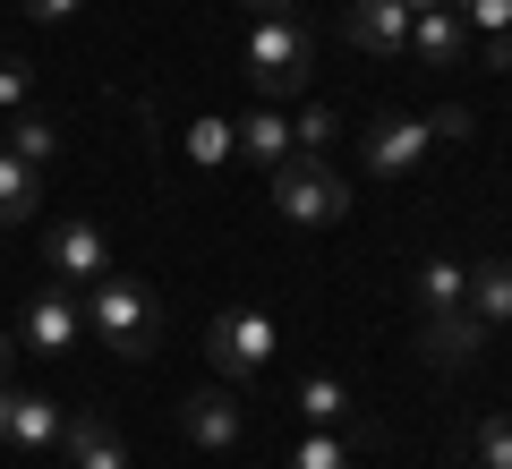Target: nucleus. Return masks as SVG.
<instances>
[{
    "mask_svg": "<svg viewBox=\"0 0 512 469\" xmlns=\"http://www.w3.org/2000/svg\"><path fill=\"white\" fill-rule=\"evenodd\" d=\"M86 325H94V342H111L120 359H154V342H163V307H154L146 282L103 273V282H86Z\"/></svg>",
    "mask_w": 512,
    "mask_h": 469,
    "instance_id": "obj_1",
    "label": "nucleus"
},
{
    "mask_svg": "<svg viewBox=\"0 0 512 469\" xmlns=\"http://www.w3.org/2000/svg\"><path fill=\"white\" fill-rule=\"evenodd\" d=\"M248 86L265 94V103H282V94H299L316 77V43H308V26L299 18H256V35H248Z\"/></svg>",
    "mask_w": 512,
    "mask_h": 469,
    "instance_id": "obj_2",
    "label": "nucleus"
},
{
    "mask_svg": "<svg viewBox=\"0 0 512 469\" xmlns=\"http://www.w3.org/2000/svg\"><path fill=\"white\" fill-rule=\"evenodd\" d=\"M274 342H282V325L265 307H222L214 325H205V367H214L222 384H248V376L274 367Z\"/></svg>",
    "mask_w": 512,
    "mask_h": 469,
    "instance_id": "obj_3",
    "label": "nucleus"
},
{
    "mask_svg": "<svg viewBox=\"0 0 512 469\" xmlns=\"http://www.w3.org/2000/svg\"><path fill=\"white\" fill-rule=\"evenodd\" d=\"M274 205H282V222H299V231H325V222L350 214V180L325 163V154H291V163H274Z\"/></svg>",
    "mask_w": 512,
    "mask_h": 469,
    "instance_id": "obj_4",
    "label": "nucleus"
},
{
    "mask_svg": "<svg viewBox=\"0 0 512 469\" xmlns=\"http://www.w3.org/2000/svg\"><path fill=\"white\" fill-rule=\"evenodd\" d=\"M18 342L35 350V359H60V350H77V342H86V299H77L69 282H43L35 299H26V316H18Z\"/></svg>",
    "mask_w": 512,
    "mask_h": 469,
    "instance_id": "obj_5",
    "label": "nucleus"
},
{
    "mask_svg": "<svg viewBox=\"0 0 512 469\" xmlns=\"http://www.w3.org/2000/svg\"><path fill=\"white\" fill-rule=\"evenodd\" d=\"M427 145H436V128H427V120H410V111H384V120L359 137V163L376 171V180H410V171L427 163Z\"/></svg>",
    "mask_w": 512,
    "mask_h": 469,
    "instance_id": "obj_6",
    "label": "nucleus"
},
{
    "mask_svg": "<svg viewBox=\"0 0 512 469\" xmlns=\"http://www.w3.org/2000/svg\"><path fill=\"white\" fill-rule=\"evenodd\" d=\"M43 273H52V282H103L111 273V239L94 231L86 214L52 222V231H43Z\"/></svg>",
    "mask_w": 512,
    "mask_h": 469,
    "instance_id": "obj_7",
    "label": "nucleus"
},
{
    "mask_svg": "<svg viewBox=\"0 0 512 469\" xmlns=\"http://www.w3.org/2000/svg\"><path fill=\"white\" fill-rule=\"evenodd\" d=\"M342 35H350V52H367V60H402L410 52V9L402 0H350Z\"/></svg>",
    "mask_w": 512,
    "mask_h": 469,
    "instance_id": "obj_8",
    "label": "nucleus"
},
{
    "mask_svg": "<svg viewBox=\"0 0 512 469\" xmlns=\"http://www.w3.org/2000/svg\"><path fill=\"white\" fill-rule=\"evenodd\" d=\"M470 26H461V9L453 0H436V9H419V18H410V52L427 60V69H461V60H470Z\"/></svg>",
    "mask_w": 512,
    "mask_h": 469,
    "instance_id": "obj_9",
    "label": "nucleus"
},
{
    "mask_svg": "<svg viewBox=\"0 0 512 469\" xmlns=\"http://www.w3.org/2000/svg\"><path fill=\"white\" fill-rule=\"evenodd\" d=\"M180 435H188L197 452H231V444H239V401L222 393V384L188 393V401H180Z\"/></svg>",
    "mask_w": 512,
    "mask_h": 469,
    "instance_id": "obj_10",
    "label": "nucleus"
},
{
    "mask_svg": "<svg viewBox=\"0 0 512 469\" xmlns=\"http://www.w3.org/2000/svg\"><path fill=\"white\" fill-rule=\"evenodd\" d=\"M0 444H26V452L60 444V401L18 393V384H0Z\"/></svg>",
    "mask_w": 512,
    "mask_h": 469,
    "instance_id": "obj_11",
    "label": "nucleus"
},
{
    "mask_svg": "<svg viewBox=\"0 0 512 469\" xmlns=\"http://www.w3.org/2000/svg\"><path fill=\"white\" fill-rule=\"evenodd\" d=\"M478 342H487L478 307H436V316H427V333H419L427 367H470V359H478Z\"/></svg>",
    "mask_w": 512,
    "mask_h": 469,
    "instance_id": "obj_12",
    "label": "nucleus"
},
{
    "mask_svg": "<svg viewBox=\"0 0 512 469\" xmlns=\"http://www.w3.org/2000/svg\"><path fill=\"white\" fill-rule=\"evenodd\" d=\"M60 444H69V469H128V444L103 410H77L60 418Z\"/></svg>",
    "mask_w": 512,
    "mask_h": 469,
    "instance_id": "obj_13",
    "label": "nucleus"
},
{
    "mask_svg": "<svg viewBox=\"0 0 512 469\" xmlns=\"http://www.w3.org/2000/svg\"><path fill=\"white\" fill-rule=\"evenodd\" d=\"M299 418H308V427H342V435H350V418H359V393H350L333 367H316V376H299Z\"/></svg>",
    "mask_w": 512,
    "mask_h": 469,
    "instance_id": "obj_14",
    "label": "nucleus"
},
{
    "mask_svg": "<svg viewBox=\"0 0 512 469\" xmlns=\"http://www.w3.org/2000/svg\"><path fill=\"white\" fill-rule=\"evenodd\" d=\"M35 214H43V171L0 145V231H18V222H35Z\"/></svg>",
    "mask_w": 512,
    "mask_h": 469,
    "instance_id": "obj_15",
    "label": "nucleus"
},
{
    "mask_svg": "<svg viewBox=\"0 0 512 469\" xmlns=\"http://www.w3.org/2000/svg\"><path fill=\"white\" fill-rule=\"evenodd\" d=\"M231 145L248 154V163H265V171H274V163H291V120H282V111L265 103V111H248V120H231Z\"/></svg>",
    "mask_w": 512,
    "mask_h": 469,
    "instance_id": "obj_16",
    "label": "nucleus"
},
{
    "mask_svg": "<svg viewBox=\"0 0 512 469\" xmlns=\"http://www.w3.org/2000/svg\"><path fill=\"white\" fill-rule=\"evenodd\" d=\"M461 26L478 35V52H487V69H512V0H453Z\"/></svg>",
    "mask_w": 512,
    "mask_h": 469,
    "instance_id": "obj_17",
    "label": "nucleus"
},
{
    "mask_svg": "<svg viewBox=\"0 0 512 469\" xmlns=\"http://www.w3.org/2000/svg\"><path fill=\"white\" fill-rule=\"evenodd\" d=\"M470 307H478V325L504 333L512 325V256H487V265H470Z\"/></svg>",
    "mask_w": 512,
    "mask_h": 469,
    "instance_id": "obj_18",
    "label": "nucleus"
},
{
    "mask_svg": "<svg viewBox=\"0 0 512 469\" xmlns=\"http://www.w3.org/2000/svg\"><path fill=\"white\" fill-rule=\"evenodd\" d=\"M419 307H427V316H436V307H470V265L427 256V265H419Z\"/></svg>",
    "mask_w": 512,
    "mask_h": 469,
    "instance_id": "obj_19",
    "label": "nucleus"
},
{
    "mask_svg": "<svg viewBox=\"0 0 512 469\" xmlns=\"http://www.w3.org/2000/svg\"><path fill=\"white\" fill-rule=\"evenodd\" d=\"M291 469H359V444H350L342 427H316L308 444L291 452Z\"/></svg>",
    "mask_w": 512,
    "mask_h": 469,
    "instance_id": "obj_20",
    "label": "nucleus"
},
{
    "mask_svg": "<svg viewBox=\"0 0 512 469\" xmlns=\"http://www.w3.org/2000/svg\"><path fill=\"white\" fill-rule=\"evenodd\" d=\"M9 154H18V163H52V154H60V128L52 120H18V128H9Z\"/></svg>",
    "mask_w": 512,
    "mask_h": 469,
    "instance_id": "obj_21",
    "label": "nucleus"
},
{
    "mask_svg": "<svg viewBox=\"0 0 512 469\" xmlns=\"http://www.w3.org/2000/svg\"><path fill=\"white\" fill-rule=\"evenodd\" d=\"M478 469H512V410L478 418Z\"/></svg>",
    "mask_w": 512,
    "mask_h": 469,
    "instance_id": "obj_22",
    "label": "nucleus"
},
{
    "mask_svg": "<svg viewBox=\"0 0 512 469\" xmlns=\"http://www.w3.org/2000/svg\"><path fill=\"white\" fill-rule=\"evenodd\" d=\"M239 145H231V120H197L188 128V163H231Z\"/></svg>",
    "mask_w": 512,
    "mask_h": 469,
    "instance_id": "obj_23",
    "label": "nucleus"
},
{
    "mask_svg": "<svg viewBox=\"0 0 512 469\" xmlns=\"http://www.w3.org/2000/svg\"><path fill=\"white\" fill-rule=\"evenodd\" d=\"M333 137H342V120H333V111L316 103V111H299V128H291V154H325Z\"/></svg>",
    "mask_w": 512,
    "mask_h": 469,
    "instance_id": "obj_24",
    "label": "nucleus"
},
{
    "mask_svg": "<svg viewBox=\"0 0 512 469\" xmlns=\"http://www.w3.org/2000/svg\"><path fill=\"white\" fill-rule=\"evenodd\" d=\"M26 86H35V69H26V60H0V111H18Z\"/></svg>",
    "mask_w": 512,
    "mask_h": 469,
    "instance_id": "obj_25",
    "label": "nucleus"
},
{
    "mask_svg": "<svg viewBox=\"0 0 512 469\" xmlns=\"http://www.w3.org/2000/svg\"><path fill=\"white\" fill-rule=\"evenodd\" d=\"M427 128H436V145H453V137H470V111H461V103H444Z\"/></svg>",
    "mask_w": 512,
    "mask_h": 469,
    "instance_id": "obj_26",
    "label": "nucleus"
},
{
    "mask_svg": "<svg viewBox=\"0 0 512 469\" xmlns=\"http://www.w3.org/2000/svg\"><path fill=\"white\" fill-rule=\"evenodd\" d=\"M26 18H43V26H60V18H77V0H18Z\"/></svg>",
    "mask_w": 512,
    "mask_h": 469,
    "instance_id": "obj_27",
    "label": "nucleus"
},
{
    "mask_svg": "<svg viewBox=\"0 0 512 469\" xmlns=\"http://www.w3.org/2000/svg\"><path fill=\"white\" fill-rule=\"evenodd\" d=\"M239 9H256V18H291V0H239Z\"/></svg>",
    "mask_w": 512,
    "mask_h": 469,
    "instance_id": "obj_28",
    "label": "nucleus"
},
{
    "mask_svg": "<svg viewBox=\"0 0 512 469\" xmlns=\"http://www.w3.org/2000/svg\"><path fill=\"white\" fill-rule=\"evenodd\" d=\"M9 359H18V350H9V342H0V384H9Z\"/></svg>",
    "mask_w": 512,
    "mask_h": 469,
    "instance_id": "obj_29",
    "label": "nucleus"
},
{
    "mask_svg": "<svg viewBox=\"0 0 512 469\" xmlns=\"http://www.w3.org/2000/svg\"><path fill=\"white\" fill-rule=\"evenodd\" d=\"M402 9H410V18H419V9H436V0H402Z\"/></svg>",
    "mask_w": 512,
    "mask_h": 469,
    "instance_id": "obj_30",
    "label": "nucleus"
}]
</instances>
